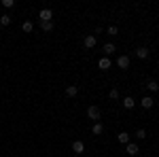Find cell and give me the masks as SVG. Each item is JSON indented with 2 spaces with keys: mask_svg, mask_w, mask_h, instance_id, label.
Masks as SVG:
<instances>
[{
  "mask_svg": "<svg viewBox=\"0 0 159 157\" xmlns=\"http://www.w3.org/2000/svg\"><path fill=\"white\" fill-rule=\"evenodd\" d=\"M87 119H91V121H100L102 119V110H100V106H89V109H87Z\"/></svg>",
  "mask_w": 159,
  "mask_h": 157,
  "instance_id": "obj_1",
  "label": "cell"
},
{
  "mask_svg": "<svg viewBox=\"0 0 159 157\" xmlns=\"http://www.w3.org/2000/svg\"><path fill=\"white\" fill-rule=\"evenodd\" d=\"M38 19L40 21H53V11L51 9H43V11L38 13Z\"/></svg>",
  "mask_w": 159,
  "mask_h": 157,
  "instance_id": "obj_2",
  "label": "cell"
},
{
  "mask_svg": "<svg viewBox=\"0 0 159 157\" xmlns=\"http://www.w3.org/2000/svg\"><path fill=\"white\" fill-rule=\"evenodd\" d=\"M96 43H98V38L93 36V34H87V36L83 38V45H85V49H93V47H96Z\"/></svg>",
  "mask_w": 159,
  "mask_h": 157,
  "instance_id": "obj_3",
  "label": "cell"
},
{
  "mask_svg": "<svg viewBox=\"0 0 159 157\" xmlns=\"http://www.w3.org/2000/svg\"><path fill=\"white\" fill-rule=\"evenodd\" d=\"M117 66H119L121 70H127V68H129V58H127V55H119V58H117Z\"/></svg>",
  "mask_w": 159,
  "mask_h": 157,
  "instance_id": "obj_4",
  "label": "cell"
},
{
  "mask_svg": "<svg viewBox=\"0 0 159 157\" xmlns=\"http://www.w3.org/2000/svg\"><path fill=\"white\" fill-rule=\"evenodd\" d=\"M72 151L76 153V155L85 153V142H83V140H74V142H72Z\"/></svg>",
  "mask_w": 159,
  "mask_h": 157,
  "instance_id": "obj_5",
  "label": "cell"
},
{
  "mask_svg": "<svg viewBox=\"0 0 159 157\" xmlns=\"http://www.w3.org/2000/svg\"><path fill=\"white\" fill-rule=\"evenodd\" d=\"M125 151H127V155H138V153H140V149H138L136 142H127V145H125Z\"/></svg>",
  "mask_w": 159,
  "mask_h": 157,
  "instance_id": "obj_6",
  "label": "cell"
},
{
  "mask_svg": "<svg viewBox=\"0 0 159 157\" xmlns=\"http://www.w3.org/2000/svg\"><path fill=\"white\" fill-rule=\"evenodd\" d=\"M102 51H104V58H108V55H112V53L117 51V47H115V43H106V45L102 47Z\"/></svg>",
  "mask_w": 159,
  "mask_h": 157,
  "instance_id": "obj_7",
  "label": "cell"
},
{
  "mask_svg": "<svg viewBox=\"0 0 159 157\" xmlns=\"http://www.w3.org/2000/svg\"><path fill=\"white\" fill-rule=\"evenodd\" d=\"M110 66H112L110 58H100V60H98V68H102V70H108Z\"/></svg>",
  "mask_w": 159,
  "mask_h": 157,
  "instance_id": "obj_8",
  "label": "cell"
},
{
  "mask_svg": "<svg viewBox=\"0 0 159 157\" xmlns=\"http://www.w3.org/2000/svg\"><path fill=\"white\" fill-rule=\"evenodd\" d=\"M136 58L147 60V58H148V49H147V47H138V49H136Z\"/></svg>",
  "mask_w": 159,
  "mask_h": 157,
  "instance_id": "obj_9",
  "label": "cell"
},
{
  "mask_svg": "<svg viewBox=\"0 0 159 157\" xmlns=\"http://www.w3.org/2000/svg\"><path fill=\"white\" fill-rule=\"evenodd\" d=\"M76 94H79V87L76 85H68L66 87V96L68 98H76Z\"/></svg>",
  "mask_w": 159,
  "mask_h": 157,
  "instance_id": "obj_10",
  "label": "cell"
},
{
  "mask_svg": "<svg viewBox=\"0 0 159 157\" xmlns=\"http://www.w3.org/2000/svg\"><path fill=\"white\" fill-rule=\"evenodd\" d=\"M140 104H142V109H153V98H151V96H144V98H142V100H140Z\"/></svg>",
  "mask_w": 159,
  "mask_h": 157,
  "instance_id": "obj_11",
  "label": "cell"
},
{
  "mask_svg": "<svg viewBox=\"0 0 159 157\" xmlns=\"http://www.w3.org/2000/svg\"><path fill=\"white\" fill-rule=\"evenodd\" d=\"M123 106H125V109H134V106H136V100L132 96H125V98H123Z\"/></svg>",
  "mask_w": 159,
  "mask_h": 157,
  "instance_id": "obj_12",
  "label": "cell"
},
{
  "mask_svg": "<svg viewBox=\"0 0 159 157\" xmlns=\"http://www.w3.org/2000/svg\"><path fill=\"white\" fill-rule=\"evenodd\" d=\"M91 132L96 134V136H100V134L104 132V125H102V121H96V123H93V127H91Z\"/></svg>",
  "mask_w": 159,
  "mask_h": 157,
  "instance_id": "obj_13",
  "label": "cell"
},
{
  "mask_svg": "<svg viewBox=\"0 0 159 157\" xmlns=\"http://www.w3.org/2000/svg\"><path fill=\"white\" fill-rule=\"evenodd\" d=\"M40 28H43V32H51L55 28V24L53 21H40Z\"/></svg>",
  "mask_w": 159,
  "mask_h": 157,
  "instance_id": "obj_14",
  "label": "cell"
},
{
  "mask_svg": "<svg viewBox=\"0 0 159 157\" xmlns=\"http://www.w3.org/2000/svg\"><path fill=\"white\" fill-rule=\"evenodd\" d=\"M117 138H119V142H121V145H127V142H129V134H127V132H119Z\"/></svg>",
  "mask_w": 159,
  "mask_h": 157,
  "instance_id": "obj_15",
  "label": "cell"
},
{
  "mask_svg": "<svg viewBox=\"0 0 159 157\" xmlns=\"http://www.w3.org/2000/svg\"><path fill=\"white\" fill-rule=\"evenodd\" d=\"M147 89L155 94V91H159V83H157V81H148V83H147Z\"/></svg>",
  "mask_w": 159,
  "mask_h": 157,
  "instance_id": "obj_16",
  "label": "cell"
},
{
  "mask_svg": "<svg viewBox=\"0 0 159 157\" xmlns=\"http://www.w3.org/2000/svg\"><path fill=\"white\" fill-rule=\"evenodd\" d=\"M21 30H24V32H28V34H30V32H32V30H34V24H32V21H24V24H21Z\"/></svg>",
  "mask_w": 159,
  "mask_h": 157,
  "instance_id": "obj_17",
  "label": "cell"
},
{
  "mask_svg": "<svg viewBox=\"0 0 159 157\" xmlns=\"http://www.w3.org/2000/svg\"><path fill=\"white\" fill-rule=\"evenodd\" d=\"M9 24H11V15H9V13L0 15V25H9Z\"/></svg>",
  "mask_w": 159,
  "mask_h": 157,
  "instance_id": "obj_18",
  "label": "cell"
},
{
  "mask_svg": "<svg viewBox=\"0 0 159 157\" xmlns=\"http://www.w3.org/2000/svg\"><path fill=\"white\" fill-rule=\"evenodd\" d=\"M136 138H138V140H144V138H147V130H142V127H140V130L136 132Z\"/></svg>",
  "mask_w": 159,
  "mask_h": 157,
  "instance_id": "obj_19",
  "label": "cell"
},
{
  "mask_svg": "<svg viewBox=\"0 0 159 157\" xmlns=\"http://www.w3.org/2000/svg\"><path fill=\"white\" fill-rule=\"evenodd\" d=\"M108 96L112 98V100H117V98H119V89H117V87H112V89L108 91Z\"/></svg>",
  "mask_w": 159,
  "mask_h": 157,
  "instance_id": "obj_20",
  "label": "cell"
},
{
  "mask_svg": "<svg viewBox=\"0 0 159 157\" xmlns=\"http://www.w3.org/2000/svg\"><path fill=\"white\" fill-rule=\"evenodd\" d=\"M2 7H4V9H13L15 2H13V0H2Z\"/></svg>",
  "mask_w": 159,
  "mask_h": 157,
  "instance_id": "obj_21",
  "label": "cell"
},
{
  "mask_svg": "<svg viewBox=\"0 0 159 157\" xmlns=\"http://www.w3.org/2000/svg\"><path fill=\"white\" fill-rule=\"evenodd\" d=\"M106 32H108V36H117V32H119V30H117V25H110Z\"/></svg>",
  "mask_w": 159,
  "mask_h": 157,
  "instance_id": "obj_22",
  "label": "cell"
}]
</instances>
